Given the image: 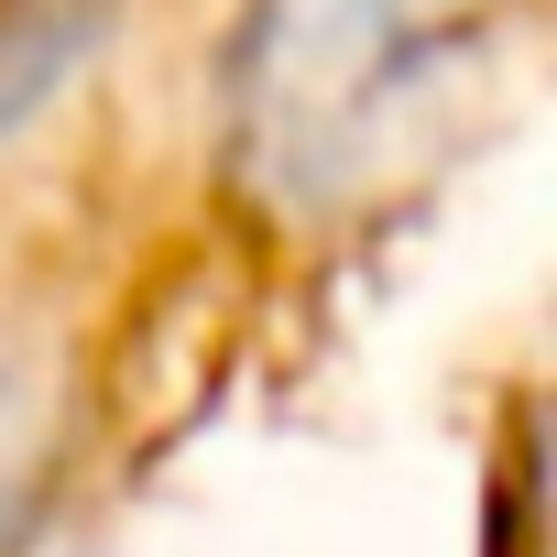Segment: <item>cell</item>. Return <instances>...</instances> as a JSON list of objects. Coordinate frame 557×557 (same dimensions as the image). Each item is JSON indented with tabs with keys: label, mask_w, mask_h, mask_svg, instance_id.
<instances>
[{
	"label": "cell",
	"mask_w": 557,
	"mask_h": 557,
	"mask_svg": "<svg viewBox=\"0 0 557 557\" xmlns=\"http://www.w3.org/2000/svg\"><path fill=\"white\" fill-rule=\"evenodd\" d=\"M492 0H251L230 45V143L240 175L285 208L372 186L416 110L470 66Z\"/></svg>",
	"instance_id": "1"
},
{
	"label": "cell",
	"mask_w": 557,
	"mask_h": 557,
	"mask_svg": "<svg viewBox=\"0 0 557 557\" xmlns=\"http://www.w3.org/2000/svg\"><path fill=\"white\" fill-rule=\"evenodd\" d=\"M110 34V0H0V132H23Z\"/></svg>",
	"instance_id": "2"
},
{
	"label": "cell",
	"mask_w": 557,
	"mask_h": 557,
	"mask_svg": "<svg viewBox=\"0 0 557 557\" xmlns=\"http://www.w3.org/2000/svg\"><path fill=\"white\" fill-rule=\"evenodd\" d=\"M34 448H45V416H34V372L0 350V524L23 513V481H34Z\"/></svg>",
	"instance_id": "3"
}]
</instances>
